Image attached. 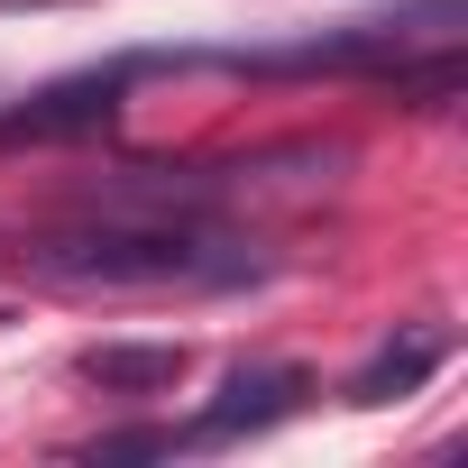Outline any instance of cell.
Here are the masks:
<instances>
[{
	"instance_id": "obj_4",
	"label": "cell",
	"mask_w": 468,
	"mask_h": 468,
	"mask_svg": "<svg viewBox=\"0 0 468 468\" xmlns=\"http://www.w3.org/2000/svg\"><path fill=\"white\" fill-rule=\"evenodd\" d=\"M184 367H193L184 340H101V349H83V386H101V395H175Z\"/></svg>"
},
{
	"instance_id": "obj_1",
	"label": "cell",
	"mask_w": 468,
	"mask_h": 468,
	"mask_svg": "<svg viewBox=\"0 0 468 468\" xmlns=\"http://www.w3.org/2000/svg\"><path fill=\"white\" fill-rule=\"evenodd\" d=\"M19 267L37 285H74V294H211V285H249L267 276L258 239H239L211 211H156V202H120L65 229H37L19 249Z\"/></svg>"
},
{
	"instance_id": "obj_5",
	"label": "cell",
	"mask_w": 468,
	"mask_h": 468,
	"mask_svg": "<svg viewBox=\"0 0 468 468\" xmlns=\"http://www.w3.org/2000/svg\"><path fill=\"white\" fill-rule=\"evenodd\" d=\"M441 358H450V340H441V331H404V340H386V349L349 377V404H395V395H413Z\"/></svg>"
},
{
	"instance_id": "obj_3",
	"label": "cell",
	"mask_w": 468,
	"mask_h": 468,
	"mask_svg": "<svg viewBox=\"0 0 468 468\" xmlns=\"http://www.w3.org/2000/svg\"><path fill=\"white\" fill-rule=\"evenodd\" d=\"M303 395H313L303 367H239L193 431H175V450H220V441H239V431H267V422H285Z\"/></svg>"
},
{
	"instance_id": "obj_2",
	"label": "cell",
	"mask_w": 468,
	"mask_h": 468,
	"mask_svg": "<svg viewBox=\"0 0 468 468\" xmlns=\"http://www.w3.org/2000/svg\"><path fill=\"white\" fill-rule=\"evenodd\" d=\"M120 92H129V65L65 74V83L28 92L19 111H0V138H83V129H111L120 120Z\"/></svg>"
}]
</instances>
